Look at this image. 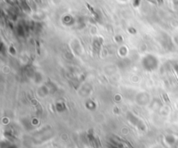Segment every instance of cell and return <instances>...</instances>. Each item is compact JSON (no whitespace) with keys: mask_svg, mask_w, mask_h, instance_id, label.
<instances>
[{"mask_svg":"<svg viewBox=\"0 0 178 148\" xmlns=\"http://www.w3.org/2000/svg\"><path fill=\"white\" fill-rule=\"evenodd\" d=\"M175 69H176V74L178 75V65H176L175 66Z\"/></svg>","mask_w":178,"mask_h":148,"instance_id":"6da1fadb","label":"cell"}]
</instances>
